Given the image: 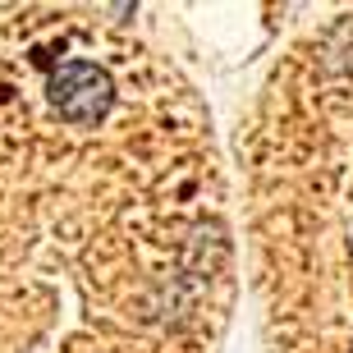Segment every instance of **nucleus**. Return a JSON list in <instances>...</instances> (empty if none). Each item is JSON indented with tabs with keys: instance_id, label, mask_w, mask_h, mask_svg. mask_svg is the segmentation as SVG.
<instances>
[{
	"instance_id": "1",
	"label": "nucleus",
	"mask_w": 353,
	"mask_h": 353,
	"mask_svg": "<svg viewBox=\"0 0 353 353\" xmlns=\"http://www.w3.org/2000/svg\"><path fill=\"white\" fill-rule=\"evenodd\" d=\"M51 101L55 110L74 124H97V119L115 105V88L105 79V69L88 65V60H69L55 69L51 79Z\"/></svg>"
}]
</instances>
